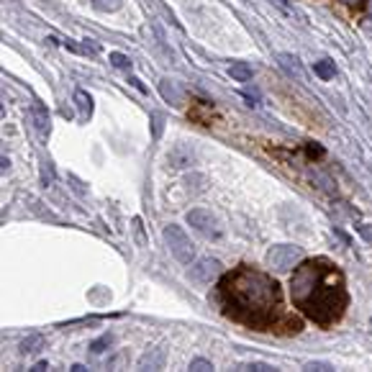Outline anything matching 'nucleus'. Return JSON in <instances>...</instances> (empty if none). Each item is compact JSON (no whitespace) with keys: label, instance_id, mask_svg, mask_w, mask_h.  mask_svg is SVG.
<instances>
[{"label":"nucleus","instance_id":"obj_1","mask_svg":"<svg viewBox=\"0 0 372 372\" xmlns=\"http://www.w3.org/2000/svg\"><path fill=\"white\" fill-rule=\"evenodd\" d=\"M290 298L303 316H308L321 326L339 321L349 301L344 275L339 272L334 262L323 257L303 262L295 270L290 280Z\"/></svg>","mask_w":372,"mask_h":372},{"label":"nucleus","instance_id":"obj_2","mask_svg":"<svg viewBox=\"0 0 372 372\" xmlns=\"http://www.w3.org/2000/svg\"><path fill=\"white\" fill-rule=\"evenodd\" d=\"M221 306L232 318L265 331L282 313L280 285L260 270L239 267L221 282Z\"/></svg>","mask_w":372,"mask_h":372},{"label":"nucleus","instance_id":"obj_3","mask_svg":"<svg viewBox=\"0 0 372 372\" xmlns=\"http://www.w3.org/2000/svg\"><path fill=\"white\" fill-rule=\"evenodd\" d=\"M162 236H164V244H167V249L172 252V257H175L177 262L190 265V262L196 260V244L190 241V236L180 229V226L169 224L167 229L162 232Z\"/></svg>","mask_w":372,"mask_h":372},{"label":"nucleus","instance_id":"obj_4","mask_svg":"<svg viewBox=\"0 0 372 372\" xmlns=\"http://www.w3.org/2000/svg\"><path fill=\"white\" fill-rule=\"evenodd\" d=\"M298 262H301V249L293 244H277L267 252V265L272 267L275 272H288Z\"/></svg>","mask_w":372,"mask_h":372},{"label":"nucleus","instance_id":"obj_5","mask_svg":"<svg viewBox=\"0 0 372 372\" xmlns=\"http://www.w3.org/2000/svg\"><path fill=\"white\" fill-rule=\"evenodd\" d=\"M188 224L196 229V232H200L203 236H208V239H221V224H218V218L213 216L211 211H203V208H196V211L188 213Z\"/></svg>","mask_w":372,"mask_h":372},{"label":"nucleus","instance_id":"obj_6","mask_svg":"<svg viewBox=\"0 0 372 372\" xmlns=\"http://www.w3.org/2000/svg\"><path fill=\"white\" fill-rule=\"evenodd\" d=\"M218 272H221V262L205 257V260H198L196 265L190 267L188 275H190V280L198 282V285H211L218 277Z\"/></svg>","mask_w":372,"mask_h":372},{"label":"nucleus","instance_id":"obj_7","mask_svg":"<svg viewBox=\"0 0 372 372\" xmlns=\"http://www.w3.org/2000/svg\"><path fill=\"white\" fill-rule=\"evenodd\" d=\"M28 119L34 124V128L39 131V136H47L49 133V113L42 103H34V106L28 108Z\"/></svg>","mask_w":372,"mask_h":372},{"label":"nucleus","instance_id":"obj_8","mask_svg":"<svg viewBox=\"0 0 372 372\" xmlns=\"http://www.w3.org/2000/svg\"><path fill=\"white\" fill-rule=\"evenodd\" d=\"M277 62H280V67H282L285 72H288L290 78H295L298 83H306V72H303L301 59H298V56H293V54H280V56H277Z\"/></svg>","mask_w":372,"mask_h":372},{"label":"nucleus","instance_id":"obj_9","mask_svg":"<svg viewBox=\"0 0 372 372\" xmlns=\"http://www.w3.org/2000/svg\"><path fill=\"white\" fill-rule=\"evenodd\" d=\"M162 365H164V352L162 349H152V352H147L144 357L139 359V367L141 370H162Z\"/></svg>","mask_w":372,"mask_h":372},{"label":"nucleus","instance_id":"obj_10","mask_svg":"<svg viewBox=\"0 0 372 372\" xmlns=\"http://www.w3.org/2000/svg\"><path fill=\"white\" fill-rule=\"evenodd\" d=\"M229 75H232L236 83H249V80H252V67L246 62H236L229 67Z\"/></svg>","mask_w":372,"mask_h":372},{"label":"nucleus","instance_id":"obj_11","mask_svg":"<svg viewBox=\"0 0 372 372\" xmlns=\"http://www.w3.org/2000/svg\"><path fill=\"white\" fill-rule=\"evenodd\" d=\"M160 90H162V95L172 103V106H180V90H177V85L172 83V80H162Z\"/></svg>","mask_w":372,"mask_h":372},{"label":"nucleus","instance_id":"obj_12","mask_svg":"<svg viewBox=\"0 0 372 372\" xmlns=\"http://www.w3.org/2000/svg\"><path fill=\"white\" fill-rule=\"evenodd\" d=\"M75 100H78V108H80V119H90V113H92L90 95H88L85 90H78L75 92Z\"/></svg>","mask_w":372,"mask_h":372},{"label":"nucleus","instance_id":"obj_13","mask_svg":"<svg viewBox=\"0 0 372 372\" xmlns=\"http://www.w3.org/2000/svg\"><path fill=\"white\" fill-rule=\"evenodd\" d=\"M313 72H316L321 80H331L334 75H337V67H334V62H331V59H321V62L313 64Z\"/></svg>","mask_w":372,"mask_h":372},{"label":"nucleus","instance_id":"obj_14","mask_svg":"<svg viewBox=\"0 0 372 372\" xmlns=\"http://www.w3.org/2000/svg\"><path fill=\"white\" fill-rule=\"evenodd\" d=\"M42 347H44V337H42V334H31L28 339H23L21 352H23V354H34V352H39Z\"/></svg>","mask_w":372,"mask_h":372},{"label":"nucleus","instance_id":"obj_15","mask_svg":"<svg viewBox=\"0 0 372 372\" xmlns=\"http://www.w3.org/2000/svg\"><path fill=\"white\" fill-rule=\"evenodd\" d=\"M92 8L100 11V13H113L121 8V0H92Z\"/></svg>","mask_w":372,"mask_h":372},{"label":"nucleus","instance_id":"obj_16","mask_svg":"<svg viewBox=\"0 0 372 372\" xmlns=\"http://www.w3.org/2000/svg\"><path fill=\"white\" fill-rule=\"evenodd\" d=\"M111 342H113V339H111V334H103V337H100L98 342H92V344H90V349L95 352V354H100V352H103V347H108V344H111Z\"/></svg>","mask_w":372,"mask_h":372},{"label":"nucleus","instance_id":"obj_17","mask_svg":"<svg viewBox=\"0 0 372 372\" xmlns=\"http://www.w3.org/2000/svg\"><path fill=\"white\" fill-rule=\"evenodd\" d=\"M190 370L205 372V370H213V365L208 362V359H193V362H190Z\"/></svg>","mask_w":372,"mask_h":372},{"label":"nucleus","instance_id":"obj_18","mask_svg":"<svg viewBox=\"0 0 372 372\" xmlns=\"http://www.w3.org/2000/svg\"><path fill=\"white\" fill-rule=\"evenodd\" d=\"M111 59H113V64H116V67H131V62H128V56L119 54V52H113Z\"/></svg>","mask_w":372,"mask_h":372},{"label":"nucleus","instance_id":"obj_19","mask_svg":"<svg viewBox=\"0 0 372 372\" xmlns=\"http://www.w3.org/2000/svg\"><path fill=\"white\" fill-rule=\"evenodd\" d=\"M359 232L365 234V239H367V241H372V232H370V229H367V226H365V224L359 226Z\"/></svg>","mask_w":372,"mask_h":372},{"label":"nucleus","instance_id":"obj_20","mask_svg":"<svg viewBox=\"0 0 372 372\" xmlns=\"http://www.w3.org/2000/svg\"><path fill=\"white\" fill-rule=\"evenodd\" d=\"M342 3H347V6H359L362 0H342Z\"/></svg>","mask_w":372,"mask_h":372}]
</instances>
